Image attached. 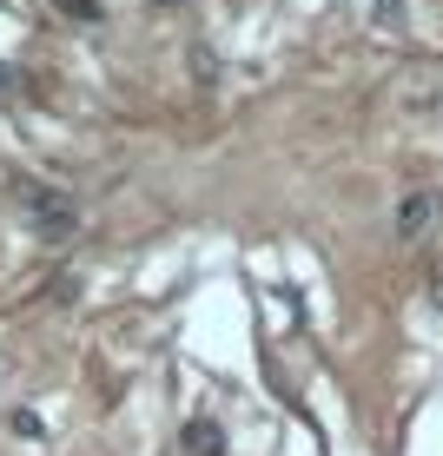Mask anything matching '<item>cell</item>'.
Instances as JSON below:
<instances>
[{
    "label": "cell",
    "instance_id": "1",
    "mask_svg": "<svg viewBox=\"0 0 443 456\" xmlns=\"http://www.w3.org/2000/svg\"><path fill=\"white\" fill-rule=\"evenodd\" d=\"M13 192H21V212H27V225H34L40 239H73L80 212H73L67 192H53V185H13Z\"/></svg>",
    "mask_w": 443,
    "mask_h": 456
},
{
    "label": "cell",
    "instance_id": "2",
    "mask_svg": "<svg viewBox=\"0 0 443 456\" xmlns=\"http://www.w3.org/2000/svg\"><path fill=\"white\" fill-rule=\"evenodd\" d=\"M443 232V192H404L398 199V239L404 245H431Z\"/></svg>",
    "mask_w": 443,
    "mask_h": 456
},
{
    "label": "cell",
    "instance_id": "3",
    "mask_svg": "<svg viewBox=\"0 0 443 456\" xmlns=\"http://www.w3.org/2000/svg\"><path fill=\"white\" fill-rule=\"evenodd\" d=\"M179 450H185V456H226V430H218L212 417H185Z\"/></svg>",
    "mask_w": 443,
    "mask_h": 456
},
{
    "label": "cell",
    "instance_id": "4",
    "mask_svg": "<svg viewBox=\"0 0 443 456\" xmlns=\"http://www.w3.org/2000/svg\"><path fill=\"white\" fill-rule=\"evenodd\" d=\"M371 20H377V34H404L410 0H371Z\"/></svg>",
    "mask_w": 443,
    "mask_h": 456
},
{
    "label": "cell",
    "instance_id": "5",
    "mask_svg": "<svg viewBox=\"0 0 443 456\" xmlns=\"http://www.w3.org/2000/svg\"><path fill=\"white\" fill-rule=\"evenodd\" d=\"M67 20H100V0H53Z\"/></svg>",
    "mask_w": 443,
    "mask_h": 456
},
{
    "label": "cell",
    "instance_id": "6",
    "mask_svg": "<svg viewBox=\"0 0 443 456\" xmlns=\"http://www.w3.org/2000/svg\"><path fill=\"white\" fill-rule=\"evenodd\" d=\"M7 423H13V436H40V417L34 411H13Z\"/></svg>",
    "mask_w": 443,
    "mask_h": 456
},
{
    "label": "cell",
    "instance_id": "7",
    "mask_svg": "<svg viewBox=\"0 0 443 456\" xmlns=\"http://www.w3.org/2000/svg\"><path fill=\"white\" fill-rule=\"evenodd\" d=\"M431 305L443 311V265H431Z\"/></svg>",
    "mask_w": 443,
    "mask_h": 456
},
{
    "label": "cell",
    "instance_id": "8",
    "mask_svg": "<svg viewBox=\"0 0 443 456\" xmlns=\"http://www.w3.org/2000/svg\"><path fill=\"white\" fill-rule=\"evenodd\" d=\"M7 86H13V73H7V67H0V93H7Z\"/></svg>",
    "mask_w": 443,
    "mask_h": 456
},
{
    "label": "cell",
    "instance_id": "9",
    "mask_svg": "<svg viewBox=\"0 0 443 456\" xmlns=\"http://www.w3.org/2000/svg\"><path fill=\"white\" fill-rule=\"evenodd\" d=\"M160 7H179V0H160Z\"/></svg>",
    "mask_w": 443,
    "mask_h": 456
}]
</instances>
